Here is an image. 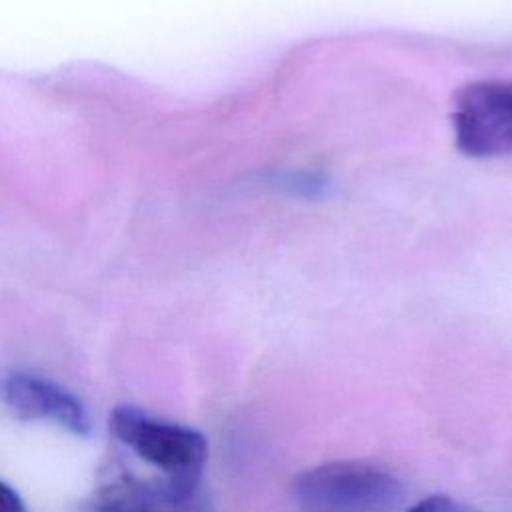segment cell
Segmentation results:
<instances>
[{
	"mask_svg": "<svg viewBox=\"0 0 512 512\" xmlns=\"http://www.w3.org/2000/svg\"><path fill=\"white\" fill-rule=\"evenodd\" d=\"M110 432L142 460L160 468L168 482L202 484V468L208 458V442L202 432L158 420L134 406H116L110 412Z\"/></svg>",
	"mask_w": 512,
	"mask_h": 512,
	"instance_id": "cell-2",
	"label": "cell"
},
{
	"mask_svg": "<svg viewBox=\"0 0 512 512\" xmlns=\"http://www.w3.org/2000/svg\"><path fill=\"white\" fill-rule=\"evenodd\" d=\"M404 486L386 468L340 460L302 470L292 480V496L302 512H394Z\"/></svg>",
	"mask_w": 512,
	"mask_h": 512,
	"instance_id": "cell-1",
	"label": "cell"
},
{
	"mask_svg": "<svg viewBox=\"0 0 512 512\" xmlns=\"http://www.w3.org/2000/svg\"><path fill=\"white\" fill-rule=\"evenodd\" d=\"M408 512H482V510L472 504L454 500L446 494H432V496H426V498L414 502L408 508Z\"/></svg>",
	"mask_w": 512,
	"mask_h": 512,
	"instance_id": "cell-5",
	"label": "cell"
},
{
	"mask_svg": "<svg viewBox=\"0 0 512 512\" xmlns=\"http://www.w3.org/2000/svg\"><path fill=\"white\" fill-rule=\"evenodd\" d=\"M0 512H28L18 492L4 480H0Z\"/></svg>",
	"mask_w": 512,
	"mask_h": 512,
	"instance_id": "cell-6",
	"label": "cell"
},
{
	"mask_svg": "<svg viewBox=\"0 0 512 512\" xmlns=\"http://www.w3.org/2000/svg\"><path fill=\"white\" fill-rule=\"evenodd\" d=\"M6 406L22 420H50L76 436L92 428L84 404L64 386L28 372H12L2 382Z\"/></svg>",
	"mask_w": 512,
	"mask_h": 512,
	"instance_id": "cell-4",
	"label": "cell"
},
{
	"mask_svg": "<svg viewBox=\"0 0 512 512\" xmlns=\"http://www.w3.org/2000/svg\"><path fill=\"white\" fill-rule=\"evenodd\" d=\"M458 148L476 158L512 154V80H482L454 94Z\"/></svg>",
	"mask_w": 512,
	"mask_h": 512,
	"instance_id": "cell-3",
	"label": "cell"
}]
</instances>
